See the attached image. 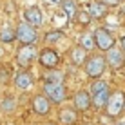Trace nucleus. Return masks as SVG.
<instances>
[{
    "label": "nucleus",
    "instance_id": "nucleus-1",
    "mask_svg": "<svg viewBox=\"0 0 125 125\" xmlns=\"http://www.w3.org/2000/svg\"><path fill=\"white\" fill-rule=\"evenodd\" d=\"M44 96L51 103H62L67 98V91L63 87V83H47L44 85Z\"/></svg>",
    "mask_w": 125,
    "mask_h": 125
},
{
    "label": "nucleus",
    "instance_id": "nucleus-2",
    "mask_svg": "<svg viewBox=\"0 0 125 125\" xmlns=\"http://www.w3.org/2000/svg\"><path fill=\"white\" fill-rule=\"evenodd\" d=\"M123 107H125V96H123V93H122V91H114V93H111L109 102H107V105H105L107 116L114 118V116L122 114Z\"/></svg>",
    "mask_w": 125,
    "mask_h": 125
},
{
    "label": "nucleus",
    "instance_id": "nucleus-3",
    "mask_svg": "<svg viewBox=\"0 0 125 125\" xmlns=\"http://www.w3.org/2000/svg\"><path fill=\"white\" fill-rule=\"evenodd\" d=\"M107 67V62L103 56H91L85 62V73H87V76H91V78H100L103 74V71H105Z\"/></svg>",
    "mask_w": 125,
    "mask_h": 125
},
{
    "label": "nucleus",
    "instance_id": "nucleus-4",
    "mask_svg": "<svg viewBox=\"0 0 125 125\" xmlns=\"http://www.w3.org/2000/svg\"><path fill=\"white\" fill-rule=\"evenodd\" d=\"M16 40L22 42V45H33L34 42H36V31H34L33 25H29L27 22H22L18 24V27H16Z\"/></svg>",
    "mask_w": 125,
    "mask_h": 125
},
{
    "label": "nucleus",
    "instance_id": "nucleus-5",
    "mask_svg": "<svg viewBox=\"0 0 125 125\" xmlns=\"http://www.w3.org/2000/svg\"><path fill=\"white\" fill-rule=\"evenodd\" d=\"M94 42H96V47L100 51H109L111 47H114V36L107 31L105 27H100L94 31Z\"/></svg>",
    "mask_w": 125,
    "mask_h": 125
},
{
    "label": "nucleus",
    "instance_id": "nucleus-6",
    "mask_svg": "<svg viewBox=\"0 0 125 125\" xmlns=\"http://www.w3.org/2000/svg\"><path fill=\"white\" fill-rule=\"evenodd\" d=\"M34 58H36V49H34L33 45H22L18 49V54H16V62H18L20 67L27 69L31 63L34 62Z\"/></svg>",
    "mask_w": 125,
    "mask_h": 125
},
{
    "label": "nucleus",
    "instance_id": "nucleus-7",
    "mask_svg": "<svg viewBox=\"0 0 125 125\" xmlns=\"http://www.w3.org/2000/svg\"><path fill=\"white\" fill-rule=\"evenodd\" d=\"M105 62L111 69H120L125 63V53L122 51V47H111L105 54Z\"/></svg>",
    "mask_w": 125,
    "mask_h": 125
},
{
    "label": "nucleus",
    "instance_id": "nucleus-8",
    "mask_svg": "<svg viewBox=\"0 0 125 125\" xmlns=\"http://www.w3.org/2000/svg\"><path fill=\"white\" fill-rule=\"evenodd\" d=\"M38 62H40L42 67L53 71V69H56V65L60 63V54L54 49H44L40 53V56H38Z\"/></svg>",
    "mask_w": 125,
    "mask_h": 125
},
{
    "label": "nucleus",
    "instance_id": "nucleus-9",
    "mask_svg": "<svg viewBox=\"0 0 125 125\" xmlns=\"http://www.w3.org/2000/svg\"><path fill=\"white\" fill-rule=\"evenodd\" d=\"M24 18L29 25L40 27V25L44 24V13L38 9V7H29V9H25V13H24Z\"/></svg>",
    "mask_w": 125,
    "mask_h": 125
},
{
    "label": "nucleus",
    "instance_id": "nucleus-10",
    "mask_svg": "<svg viewBox=\"0 0 125 125\" xmlns=\"http://www.w3.org/2000/svg\"><path fill=\"white\" fill-rule=\"evenodd\" d=\"M33 111H34L36 114H40V116L49 114V111H51V102L47 100L44 94H36V96L33 98Z\"/></svg>",
    "mask_w": 125,
    "mask_h": 125
},
{
    "label": "nucleus",
    "instance_id": "nucleus-11",
    "mask_svg": "<svg viewBox=\"0 0 125 125\" xmlns=\"http://www.w3.org/2000/svg\"><path fill=\"white\" fill-rule=\"evenodd\" d=\"M15 85H16L18 89H22V91H27V89H31V85H33V74L27 71V69L20 71L18 74L15 76Z\"/></svg>",
    "mask_w": 125,
    "mask_h": 125
},
{
    "label": "nucleus",
    "instance_id": "nucleus-12",
    "mask_svg": "<svg viewBox=\"0 0 125 125\" xmlns=\"http://www.w3.org/2000/svg\"><path fill=\"white\" fill-rule=\"evenodd\" d=\"M91 105H93L91 93H87V91H78V93L74 94V107H76L78 111H87Z\"/></svg>",
    "mask_w": 125,
    "mask_h": 125
},
{
    "label": "nucleus",
    "instance_id": "nucleus-13",
    "mask_svg": "<svg viewBox=\"0 0 125 125\" xmlns=\"http://www.w3.org/2000/svg\"><path fill=\"white\" fill-rule=\"evenodd\" d=\"M109 96H111V93H109V89L107 91H102V93H96V94H91V100H93V107L94 109H105V105H107V102H109Z\"/></svg>",
    "mask_w": 125,
    "mask_h": 125
},
{
    "label": "nucleus",
    "instance_id": "nucleus-14",
    "mask_svg": "<svg viewBox=\"0 0 125 125\" xmlns=\"http://www.w3.org/2000/svg\"><path fill=\"white\" fill-rule=\"evenodd\" d=\"M60 122L63 125H74L78 122V114H76L74 109H71V107H65V109L60 111Z\"/></svg>",
    "mask_w": 125,
    "mask_h": 125
},
{
    "label": "nucleus",
    "instance_id": "nucleus-15",
    "mask_svg": "<svg viewBox=\"0 0 125 125\" xmlns=\"http://www.w3.org/2000/svg\"><path fill=\"white\" fill-rule=\"evenodd\" d=\"M85 58H87V51H85V49H83L82 45L74 47V49L71 51V62L74 63L76 67H78V65H83V63L87 62Z\"/></svg>",
    "mask_w": 125,
    "mask_h": 125
},
{
    "label": "nucleus",
    "instance_id": "nucleus-16",
    "mask_svg": "<svg viewBox=\"0 0 125 125\" xmlns=\"http://www.w3.org/2000/svg\"><path fill=\"white\" fill-rule=\"evenodd\" d=\"M89 15L93 18H103L107 15V6H103L102 2H93L89 6Z\"/></svg>",
    "mask_w": 125,
    "mask_h": 125
},
{
    "label": "nucleus",
    "instance_id": "nucleus-17",
    "mask_svg": "<svg viewBox=\"0 0 125 125\" xmlns=\"http://www.w3.org/2000/svg\"><path fill=\"white\" fill-rule=\"evenodd\" d=\"M62 9L67 18H76V2L74 0H62Z\"/></svg>",
    "mask_w": 125,
    "mask_h": 125
},
{
    "label": "nucleus",
    "instance_id": "nucleus-18",
    "mask_svg": "<svg viewBox=\"0 0 125 125\" xmlns=\"http://www.w3.org/2000/svg\"><path fill=\"white\" fill-rule=\"evenodd\" d=\"M80 45L83 47L85 51H91L93 47L96 45V42H94V34H91V33L82 34V38H80Z\"/></svg>",
    "mask_w": 125,
    "mask_h": 125
},
{
    "label": "nucleus",
    "instance_id": "nucleus-19",
    "mask_svg": "<svg viewBox=\"0 0 125 125\" xmlns=\"http://www.w3.org/2000/svg\"><path fill=\"white\" fill-rule=\"evenodd\" d=\"M0 109H2L6 114H11L13 111L16 109V100H15V98H11V96L4 98V100H2V103H0Z\"/></svg>",
    "mask_w": 125,
    "mask_h": 125
},
{
    "label": "nucleus",
    "instance_id": "nucleus-20",
    "mask_svg": "<svg viewBox=\"0 0 125 125\" xmlns=\"http://www.w3.org/2000/svg\"><path fill=\"white\" fill-rule=\"evenodd\" d=\"M0 40H2L4 44H11L13 40H16V33L13 31L11 27H4L2 31H0Z\"/></svg>",
    "mask_w": 125,
    "mask_h": 125
},
{
    "label": "nucleus",
    "instance_id": "nucleus-21",
    "mask_svg": "<svg viewBox=\"0 0 125 125\" xmlns=\"http://www.w3.org/2000/svg\"><path fill=\"white\" fill-rule=\"evenodd\" d=\"M62 80H63V74L60 71H51V73H47V76H45L47 83H62Z\"/></svg>",
    "mask_w": 125,
    "mask_h": 125
},
{
    "label": "nucleus",
    "instance_id": "nucleus-22",
    "mask_svg": "<svg viewBox=\"0 0 125 125\" xmlns=\"http://www.w3.org/2000/svg\"><path fill=\"white\" fill-rule=\"evenodd\" d=\"M76 20H78L80 24L87 25V24H89V22L93 20V16L89 15V11H78V13H76Z\"/></svg>",
    "mask_w": 125,
    "mask_h": 125
},
{
    "label": "nucleus",
    "instance_id": "nucleus-23",
    "mask_svg": "<svg viewBox=\"0 0 125 125\" xmlns=\"http://www.w3.org/2000/svg\"><path fill=\"white\" fill-rule=\"evenodd\" d=\"M60 38H62V33H60V31H49L47 36H45V40L47 42H58Z\"/></svg>",
    "mask_w": 125,
    "mask_h": 125
},
{
    "label": "nucleus",
    "instance_id": "nucleus-24",
    "mask_svg": "<svg viewBox=\"0 0 125 125\" xmlns=\"http://www.w3.org/2000/svg\"><path fill=\"white\" fill-rule=\"evenodd\" d=\"M100 2L103 4V6H107V7H109V6H118V4H120V0H100Z\"/></svg>",
    "mask_w": 125,
    "mask_h": 125
},
{
    "label": "nucleus",
    "instance_id": "nucleus-25",
    "mask_svg": "<svg viewBox=\"0 0 125 125\" xmlns=\"http://www.w3.org/2000/svg\"><path fill=\"white\" fill-rule=\"evenodd\" d=\"M120 45H122V51L125 53V36H122V40H120Z\"/></svg>",
    "mask_w": 125,
    "mask_h": 125
},
{
    "label": "nucleus",
    "instance_id": "nucleus-26",
    "mask_svg": "<svg viewBox=\"0 0 125 125\" xmlns=\"http://www.w3.org/2000/svg\"><path fill=\"white\" fill-rule=\"evenodd\" d=\"M83 125H94V123H91V122H85Z\"/></svg>",
    "mask_w": 125,
    "mask_h": 125
},
{
    "label": "nucleus",
    "instance_id": "nucleus-27",
    "mask_svg": "<svg viewBox=\"0 0 125 125\" xmlns=\"http://www.w3.org/2000/svg\"><path fill=\"white\" fill-rule=\"evenodd\" d=\"M116 125H125V122H118V123H116Z\"/></svg>",
    "mask_w": 125,
    "mask_h": 125
},
{
    "label": "nucleus",
    "instance_id": "nucleus-28",
    "mask_svg": "<svg viewBox=\"0 0 125 125\" xmlns=\"http://www.w3.org/2000/svg\"><path fill=\"white\" fill-rule=\"evenodd\" d=\"M51 2H60V4H62V0H51Z\"/></svg>",
    "mask_w": 125,
    "mask_h": 125
},
{
    "label": "nucleus",
    "instance_id": "nucleus-29",
    "mask_svg": "<svg viewBox=\"0 0 125 125\" xmlns=\"http://www.w3.org/2000/svg\"><path fill=\"white\" fill-rule=\"evenodd\" d=\"M47 125H56V123H47Z\"/></svg>",
    "mask_w": 125,
    "mask_h": 125
},
{
    "label": "nucleus",
    "instance_id": "nucleus-30",
    "mask_svg": "<svg viewBox=\"0 0 125 125\" xmlns=\"http://www.w3.org/2000/svg\"><path fill=\"white\" fill-rule=\"evenodd\" d=\"M123 111H125V107H123Z\"/></svg>",
    "mask_w": 125,
    "mask_h": 125
}]
</instances>
